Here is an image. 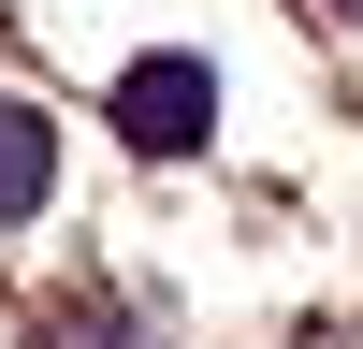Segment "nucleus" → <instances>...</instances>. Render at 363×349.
<instances>
[{
  "mask_svg": "<svg viewBox=\"0 0 363 349\" xmlns=\"http://www.w3.org/2000/svg\"><path fill=\"white\" fill-rule=\"evenodd\" d=\"M29 349H145V320H131V306H44Z\"/></svg>",
  "mask_w": 363,
  "mask_h": 349,
  "instance_id": "nucleus-3",
  "label": "nucleus"
},
{
  "mask_svg": "<svg viewBox=\"0 0 363 349\" xmlns=\"http://www.w3.org/2000/svg\"><path fill=\"white\" fill-rule=\"evenodd\" d=\"M335 15H349V29H363V0H335Z\"/></svg>",
  "mask_w": 363,
  "mask_h": 349,
  "instance_id": "nucleus-4",
  "label": "nucleus"
},
{
  "mask_svg": "<svg viewBox=\"0 0 363 349\" xmlns=\"http://www.w3.org/2000/svg\"><path fill=\"white\" fill-rule=\"evenodd\" d=\"M102 116H116V145H131V160H189V145L218 131V73H203L189 44H145L131 73H116Z\"/></svg>",
  "mask_w": 363,
  "mask_h": 349,
  "instance_id": "nucleus-1",
  "label": "nucleus"
},
{
  "mask_svg": "<svg viewBox=\"0 0 363 349\" xmlns=\"http://www.w3.org/2000/svg\"><path fill=\"white\" fill-rule=\"evenodd\" d=\"M44 204H58V116L0 87V248H15V233L44 218Z\"/></svg>",
  "mask_w": 363,
  "mask_h": 349,
  "instance_id": "nucleus-2",
  "label": "nucleus"
}]
</instances>
